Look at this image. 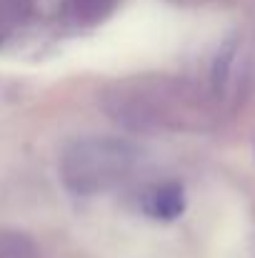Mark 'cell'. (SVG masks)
Listing matches in <instances>:
<instances>
[{
	"mask_svg": "<svg viewBox=\"0 0 255 258\" xmlns=\"http://www.w3.org/2000/svg\"><path fill=\"white\" fill-rule=\"evenodd\" d=\"M135 158V146L123 138H83L63 153L60 178L78 196H98L125 180Z\"/></svg>",
	"mask_w": 255,
	"mask_h": 258,
	"instance_id": "obj_1",
	"label": "cell"
},
{
	"mask_svg": "<svg viewBox=\"0 0 255 258\" xmlns=\"http://www.w3.org/2000/svg\"><path fill=\"white\" fill-rule=\"evenodd\" d=\"M140 208H143L150 218H158V221H173V218H178V216L185 211V196H183V188H180L178 183L153 185V188L143 196Z\"/></svg>",
	"mask_w": 255,
	"mask_h": 258,
	"instance_id": "obj_2",
	"label": "cell"
},
{
	"mask_svg": "<svg viewBox=\"0 0 255 258\" xmlns=\"http://www.w3.org/2000/svg\"><path fill=\"white\" fill-rule=\"evenodd\" d=\"M115 0H68L70 13L78 20H98L113 10Z\"/></svg>",
	"mask_w": 255,
	"mask_h": 258,
	"instance_id": "obj_3",
	"label": "cell"
}]
</instances>
